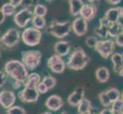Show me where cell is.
Wrapping results in <instances>:
<instances>
[{
  "label": "cell",
  "instance_id": "obj_1",
  "mask_svg": "<svg viewBox=\"0 0 123 114\" xmlns=\"http://www.w3.org/2000/svg\"><path fill=\"white\" fill-rule=\"evenodd\" d=\"M41 81V76L37 72L28 75L24 83V89L18 94V98L24 103H35L39 98V93L37 91V84Z\"/></svg>",
  "mask_w": 123,
  "mask_h": 114
},
{
  "label": "cell",
  "instance_id": "obj_2",
  "mask_svg": "<svg viewBox=\"0 0 123 114\" xmlns=\"http://www.w3.org/2000/svg\"><path fill=\"white\" fill-rule=\"evenodd\" d=\"M4 70L7 75L10 76L14 81L24 84L28 76V71L24 64L18 60L8 61L4 66Z\"/></svg>",
  "mask_w": 123,
  "mask_h": 114
},
{
  "label": "cell",
  "instance_id": "obj_3",
  "mask_svg": "<svg viewBox=\"0 0 123 114\" xmlns=\"http://www.w3.org/2000/svg\"><path fill=\"white\" fill-rule=\"evenodd\" d=\"M90 60V57L84 51V49L80 46H78L71 53L66 66L74 71L83 70L89 64Z\"/></svg>",
  "mask_w": 123,
  "mask_h": 114
},
{
  "label": "cell",
  "instance_id": "obj_4",
  "mask_svg": "<svg viewBox=\"0 0 123 114\" xmlns=\"http://www.w3.org/2000/svg\"><path fill=\"white\" fill-rule=\"evenodd\" d=\"M72 30V22H61L58 21H53L47 27L46 32L53 37L62 39L70 34Z\"/></svg>",
  "mask_w": 123,
  "mask_h": 114
},
{
  "label": "cell",
  "instance_id": "obj_5",
  "mask_svg": "<svg viewBox=\"0 0 123 114\" xmlns=\"http://www.w3.org/2000/svg\"><path fill=\"white\" fill-rule=\"evenodd\" d=\"M22 62L27 69L35 70L40 65L42 53L39 50H25L22 51Z\"/></svg>",
  "mask_w": 123,
  "mask_h": 114
},
{
  "label": "cell",
  "instance_id": "obj_6",
  "mask_svg": "<svg viewBox=\"0 0 123 114\" xmlns=\"http://www.w3.org/2000/svg\"><path fill=\"white\" fill-rule=\"evenodd\" d=\"M42 37V33L34 27H29L25 29L22 33V39L23 43L29 46H35L40 43Z\"/></svg>",
  "mask_w": 123,
  "mask_h": 114
},
{
  "label": "cell",
  "instance_id": "obj_7",
  "mask_svg": "<svg viewBox=\"0 0 123 114\" xmlns=\"http://www.w3.org/2000/svg\"><path fill=\"white\" fill-rule=\"evenodd\" d=\"M96 52L104 59H108L112 56L115 49V41L112 39H106L103 40H98L94 47Z\"/></svg>",
  "mask_w": 123,
  "mask_h": 114
},
{
  "label": "cell",
  "instance_id": "obj_8",
  "mask_svg": "<svg viewBox=\"0 0 123 114\" xmlns=\"http://www.w3.org/2000/svg\"><path fill=\"white\" fill-rule=\"evenodd\" d=\"M20 38V33L17 29L9 28L2 35L0 41L4 46H7L8 48H12L19 43Z\"/></svg>",
  "mask_w": 123,
  "mask_h": 114
},
{
  "label": "cell",
  "instance_id": "obj_9",
  "mask_svg": "<svg viewBox=\"0 0 123 114\" xmlns=\"http://www.w3.org/2000/svg\"><path fill=\"white\" fill-rule=\"evenodd\" d=\"M33 12L30 8H23L15 14L13 17L14 22L18 27L23 28L25 27L28 23L31 21L33 18Z\"/></svg>",
  "mask_w": 123,
  "mask_h": 114
},
{
  "label": "cell",
  "instance_id": "obj_10",
  "mask_svg": "<svg viewBox=\"0 0 123 114\" xmlns=\"http://www.w3.org/2000/svg\"><path fill=\"white\" fill-rule=\"evenodd\" d=\"M48 67L55 74H62L65 71L66 63L62 57L54 54L48 60Z\"/></svg>",
  "mask_w": 123,
  "mask_h": 114
},
{
  "label": "cell",
  "instance_id": "obj_11",
  "mask_svg": "<svg viewBox=\"0 0 123 114\" xmlns=\"http://www.w3.org/2000/svg\"><path fill=\"white\" fill-rule=\"evenodd\" d=\"M16 101L15 94L9 90H4L0 92V105L4 109H8L14 105Z\"/></svg>",
  "mask_w": 123,
  "mask_h": 114
},
{
  "label": "cell",
  "instance_id": "obj_12",
  "mask_svg": "<svg viewBox=\"0 0 123 114\" xmlns=\"http://www.w3.org/2000/svg\"><path fill=\"white\" fill-rule=\"evenodd\" d=\"M72 29L77 36H83L86 34L88 31L87 22L81 17H78L72 22Z\"/></svg>",
  "mask_w": 123,
  "mask_h": 114
},
{
  "label": "cell",
  "instance_id": "obj_13",
  "mask_svg": "<svg viewBox=\"0 0 123 114\" xmlns=\"http://www.w3.org/2000/svg\"><path fill=\"white\" fill-rule=\"evenodd\" d=\"M63 106V100L61 96L52 94L47 98L45 101V107L51 111H57Z\"/></svg>",
  "mask_w": 123,
  "mask_h": 114
},
{
  "label": "cell",
  "instance_id": "obj_14",
  "mask_svg": "<svg viewBox=\"0 0 123 114\" xmlns=\"http://www.w3.org/2000/svg\"><path fill=\"white\" fill-rule=\"evenodd\" d=\"M96 14L97 8L93 4H84L80 11L81 18L86 20V22L92 20L96 17Z\"/></svg>",
  "mask_w": 123,
  "mask_h": 114
},
{
  "label": "cell",
  "instance_id": "obj_15",
  "mask_svg": "<svg viewBox=\"0 0 123 114\" xmlns=\"http://www.w3.org/2000/svg\"><path fill=\"white\" fill-rule=\"evenodd\" d=\"M123 15V8L122 7H116L109 8L105 12L104 18L109 23H116L118 22L120 18H122Z\"/></svg>",
  "mask_w": 123,
  "mask_h": 114
},
{
  "label": "cell",
  "instance_id": "obj_16",
  "mask_svg": "<svg viewBox=\"0 0 123 114\" xmlns=\"http://www.w3.org/2000/svg\"><path fill=\"white\" fill-rule=\"evenodd\" d=\"M83 98H85V91L83 88H77L68 96L67 103L71 107H77Z\"/></svg>",
  "mask_w": 123,
  "mask_h": 114
},
{
  "label": "cell",
  "instance_id": "obj_17",
  "mask_svg": "<svg viewBox=\"0 0 123 114\" xmlns=\"http://www.w3.org/2000/svg\"><path fill=\"white\" fill-rule=\"evenodd\" d=\"M70 48H71L70 43L69 41H66V40L57 41L54 45V50L55 54L61 57L66 56L70 53Z\"/></svg>",
  "mask_w": 123,
  "mask_h": 114
},
{
  "label": "cell",
  "instance_id": "obj_18",
  "mask_svg": "<svg viewBox=\"0 0 123 114\" xmlns=\"http://www.w3.org/2000/svg\"><path fill=\"white\" fill-rule=\"evenodd\" d=\"M111 60L113 64L114 72L122 77L123 75V56L119 53H113L111 56Z\"/></svg>",
  "mask_w": 123,
  "mask_h": 114
},
{
  "label": "cell",
  "instance_id": "obj_19",
  "mask_svg": "<svg viewBox=\"0 0 123 114\" xmlns=\"http://www.w3.org/2000/svg\"><path fill=\"white\" fill-rule=\"evenodd\" d=\"M109 23L104 17L99 19V26L96 27L94 32L96 34L102 39H106L108 37V26Z\"/></svg>",
  "mask_w": 123,
  "mask_h": 114
},
{
  "label": "cell",
  "instance_id": "obj_20",
  "mask_svg": "<svg viewBox=\"0 0 123 114\" xmlns=\"http://www.w3.org/2000/svg\"><path fill=\"white\" fill-rule=\"evenodd\" d=\"M95 75L96 80L99 83H105L109 80L110 72L108 68L105 66H101L96 70Z\"/></svg>",
  "mask_w": 123,
  "mask_h": 114
},
{
  "label": "cell",
  "instance_id": "obj_21",
  "mask_svg": "<svg viewBox=\"0 0 123 114\" xmlns=\"http://www.w3.org/2000/svg\"><path fill=\"white\" fill-rule=\"evenodd\" d=\"M123 26L119 22L116 23H109L108 26V36L112 37H116L119 33H122Z\"/></svg>",
  "mask_w": 123,
  "mask_h": 114
},
{
  "label": "cell",
  "instance_id": "obj_22",
  "mask_svg": "<svg viewBox=\"0 0 123 114\" xmlns=\"http://www.w3.org/2000/svg\"><path fill=\"white\" fill-rule=\"evenodd\" d=\"M69 5L71 15L73 16H77L80 14L84 3L83 0H69Z\"/></svg>",
  "mask_w": 123,
  "mask_h": 114
},
{
  "label": "cell",
  "instance_id": "obj_23",
  "mask_svg": "<svg viewBox=\"0 0 123 114\" xmlns=\"http://www.w3.org/2000/svg\"><path fill=\"white\" fill-rule=\"evenodd\" d=\"M105 94L108 96V98L112 103L118 99H121L122 94L119 90H118L116 87H111L109 90L105 91Z\"/></svg>",
  "mask_w": 123,
  "mask_h": 114
},
{
  "label": "cell",
  "instance_id": "obj_24",
  "mask_svg": "<svg viewBox=\"0 0 123 114\" xmlns=\"http://www.w3.org/2000/svg\"><path fill=\"white\" fill-rule=\"evenodd\" d=\"M91 109H92V103L90 102V100L86 98H83V100L77 106V111L79 113L91 111Z\"/></svg>",
  "mask_w": 123,
  "mask_h": 114
},
{
  "label": "cell",
  "instance_id": "obj_25",
  "mask_svg": "<svg viewBox=\"0 0 123 114\" xmlns=\"http://www.w3.org/2000/svg\"><path fill=\"white\" fill-rule=\"evenodd\" d=\"M33 27H35L38 30L43 29L46 26V20L44 17H40V16H33L31 19Z\"/></svg>",
  "mask_w": 123,
  "mask_h": 114
},
{
  "label": "cell",
  "instance_id": "obj_26",
  "mask_svg": "<svg viewBox=\"0 0 123 114\" xmlns=\"http://www.w3.org/2000/svg\"><path fill=\"white\" fill-rule=\"evenodd\" d=\"M41 81L47 86L48 91L53 89V88L56 86V84H57V79L52 75H46V76H44Z\"/></svg>",
  "mask_w": 123,
  "mask_h": 114
},
{
  "label": "cell",
  "instance_id": "obj_27",
  "mask_svg": "<svg viewBox=\"0 0 123 114\" xmlns=\"http://www.w3.org/2000/svg\"><path fill=\"white\" fill-rule=\"evenodd\" d=\"M1 9L5 16H12L15 13L16 7L12 5L10 2H6L3 4Z\"/></svg>",
  "mask_w": 123,
  "mask_h": 114
},
{
  "label": "cell",
  "instance_id": "obj_28",
  "mask_svg": "<svg viewBox=\"0 0 123 114\" xmlns=\"http://www.w3.org/2000/svg\"><path fill=\"white\" fill-rule=\"evenodd\" d=\"M48 12V8L44 5L41 4H37L35 6V9H34V15L35 16H40V17H44L47 15Z\"/></svg>",
  "mask_w": 123,
  "mask_h": 114
},
{
  "label": "cell",
  "instance_id": "obj_29",
  "mask_svg": "<svg viewBox=\"0 0 123 114\" xmlns=\"http://www.w3.org/2000/svg\"><path fill=\"white\" fill-rule=\"evenodd\" d=\"M7 114H27L26 110L21 106H12L6 109Z\"/></svg>",
  "mask_w": 123,
  "mask_h": 114
},
{
  "label": "cell",
  "instance_id": "obj_30",
  "mask_svg": "<svg viewBox=\"0 0 123 114\" xmlns=\"http://www.w3.org/2000/svg\"><path fill=\"white\" fill-rule=\"evenodd\" d=\"M99 100L100 101L101 104L105 108H109L110 106H111L112 103L110 102V100L108 98V96L105 94V91H103L101 92L99 94Z\"/></svg>",
  "mask_w": 123,
  "mask_h": 114
},
{
  "label": "cell",
  "instance_id": "obj_31",
  "mask_svg": "<svg viewBox=\"0 0 123 114\" xmlns=\"http://www.w3.org/2000/svg\"><path fill=\"white\" fill-rule=\"evenodd\" d=\"M111 110L115 112H120L122 113V108H123V102L122 99H118L111 104Z\"/></svg>",
  "mask_w": 123,
  "mask_h": 114
},
{
  "label": "cell",
  "instance_id": "obj_32",
  "mask_svg": "<svg viewBox=\"0 0 123 114\" xmlns=\"http://www.w3.org/2000/svg\"><path fill=\"white\" fill-rule=\"evenodd\" d=\"M97 41H98L97 37L95 36H90L86 39V45L89 48H94L97 43Z\"/></svg>",
  "mask_w": 123,
  "mask_h": 114
},
{
  "label": "cell",
  "instance_id": "obj_33",
  "mask_svg": "<svg viewBox=\"0 0 123 114\" xmlns=\"http://www.w3.org/2000/svg\"><path fill=\"white\" fill-rule=\"evenodd\" d=\"M37 91H38L39 94H44L48 91V87H47V86L43 82L40 81L38 84H37Z\"/></svg>",
  "mask_w": 123,
  "mask_h": 114
},
{
  "label": "cell",
  "instance_id": "obj_34",
  "mask_svg": "<svg viewBox=\"0 0 123 114\" xmlns=\"http://www.w3.org/2000/svg\"><path fill=\"white\" fill-rule=\"evenodd\" d=\"M8 75L6 74L5 71L0 70V87H3L7 82Z\"/></svg>",
  "mask_w": 123,
  "mask_h": 114
},
{
  "label": "cell",
  "instance_id": "obj_35",
  "mask_svg": "<svg viewBox=\"0 0 123 114\" xmlns=\"http://www.w3.org/2000/svg\"><path fill=\"white\" fill-rule=\"evenodd\" d=\"M116 43L119 47H122L123 46V33H119V34L116 37Z\"/></svg>",
  "mask_w": 123,
  "mask_h": 114
},
{
  "label": "cell",
  "instance_id": "obj_36",
  "mask_svg": "<svg viewBox=\"0 0 123 114\" xmlns=\"http://www.w3.org/2000/svg\"><path fill=\"white\" fill-rule=\"evenodd\" d=\"M33 4H34V2L32 0H22L21 5H22L24 8H30V7L33 5Z\"/></svg>",
  "mask_w": 123,
  "mask_h": 114
},
{
  "label": "cell",
  "instance_id": "obj_37",
  "mask_svg": "<svg viewBox=\"0 0 123 114\" xmlns=\"http://www.w3.org/2000/svg\"><path fill=\"white\" fill-rule=\"evenodd\" d=\"M22 83L20 82V81H14L13 84H12V87L14 88V89H19V88L22 87Z\"/></svg>",
  "mask_w": 123,
  "mask_h": 114
},
{
  "label": "cell",
  "instance_id": "obj_38",
  "mask_svg": "<svg viewBox=\"0 0 123 114\" xmlns=\"http://www.w3.org/2000/svg\"><path fill=\"white\" fill-rule=\"evenodd\" d=\"M22 2V0H9V2L15 7H18V5H21Z\"/></svg>",
  "mask_w": 123,
  "mask_h": 114
},
{
  "label": "cell",
  "instance_id": "obj_39",
  "mask_svg": "<svg viewBox=\"0 0 123 114\" xmlns=\"http://www.w3.org/2000/svg\"><path fill=\"white\" fill-rule=\"evenodd\" d=\"M99 114H112V111L110 108H104L99 113Z\"/></svg>",
  "mask_w": 123,
  "mask_h": 114
},
{
  "label": "cell",
  "instance_id": "obj_40",
  "mask_svg": "<svg viewBox=\"0 0 123 114\" xmlns=\"http://www.w3.org/2000/svg\"><path fill=\"white\" fill-rule=\"evenodd\" d=\"M105 1L110 5H118L121 2L122 0H105Z\"/></svg>",
  "mask_w": 123,
  "mask_h": 114
},
{
  "label": "cell",
  "instance_id": "obj_41",
  "mask_svg": "<svg viewBox=\"0 0 123 114\" xmlns=\"http://www.w3.org/2000/svg\"><path fill=\"white\" fill-rule=\"evenodd\" d=\"M5 18H6V16H5V15L3 14L2 9L0 8V24H2L4 22V21H5Z\"/></svg>",
  "mask_w": 123,
  "mask_h": 114
},
{
  "label": "cell",
  "instance_id": "obj_42",
  "mask_svg": "<svg viewBox=\"0 0 123 114\" xmlns=\"http://www.w3.org/2000/svg\"><path fill=\"white\" fill-rule=\"evenodd\" d=\"M79 114H92L91 113V111H88V112H85V113H79Z\"/></svg>",
  "mask_w": 123,
  "mask_h": 114
},
{
  "label": "cell",
  "instance_id": "obj_43",
  "mask_svg": "<svg viewBox=\"0 0 123 114\" xmlns=\"http://www.w3.org/2000/svg\"><path fill=\"white\" fill-rule=\"evenodd\" d=\"M112 114H122V113H120V112H115V111H112Z\"/></svg>",
  "mask_w": 123,
  "mask_h": 114
},
{
  "label": "cell",
  "instance_id": "obj_44",
  "mask_svg": "<svg viewBox=\"0 0 123 114\" xmlns=\"http://www.w3.org/2000/svg\"><path fill=\"white\" fill-rule=\"evenodd\" d=\"M88 2H94L96 1H98V0H87Z\"/></svg>",
  "mask_w": 123,
  "mask_h": 114
},
{
  "label": "cell",
  "instance_id": "obj_45",
  "mask_svg": "<svg viewBox=\"0 0 123 114\" xmlns=\"http://www.w3.org/2000/svg\"><path fill=\"white\" fill-rule=\"evenodd\" d=\"M41 114H52L50 112H44V113H41Z\"/></svg>",
  "mask_w": 123,
  "mask_h": 114
},
{
  "label": "cell",
  "instance_id": "obj_46",
  "mask_svg": "<svg viewBox=\"0 0 123 114\" xmlns=\"http://www.w3.org/2000/svg\"><path fill=\"white\" fill-rule=\"evenodd\" d=\"M32 1H33L34 3H36L37 2H38V0H32Z\"/></svg>",
  "mask_w": 123,
  "mask_h": 114
},
{
  "label": "cell",
  "instance_id": "obj_47",
  "mask_svg": "<svg viewBox=\"0 0 123 114\" xmlns=\"http://www.w3.org/2000/svg\"><path fill=\"white\" fill-rule=\"evenodd\" d=\"M61 114H67V112H65V111H63V112H62Z\"/></svg>",
  "mask_w": 123,
  "mask_h": 114
},
{
  "label": "cell",
  "instance_id": "obj_48",
  "mask_svg": "<svg viewBox=\"0 0 123 114\" xmlns=\"http://www.w3.org/2000/svg\"><path fill=\"white\" fill-rule=\"evenodd\" d=\"M0 58H1V49H0Z\"/></svg>",
  "mask_w": 123,
  "mask_h": 114
},
{
  "label": "cell",
  "instance_id": "obj_49",
  "mask_svg": "<svg viewBox=\"0 0 123 114\" xmlns=\"http://www.w3.org/2000/svg\"><path fill=\"white\" fill-rule=\"evenodd\" d=\"M47 1H51V0H47Z\"/></svg>",
  "mask_w": 123,
  "mask_h": 114
}]
</instances>
